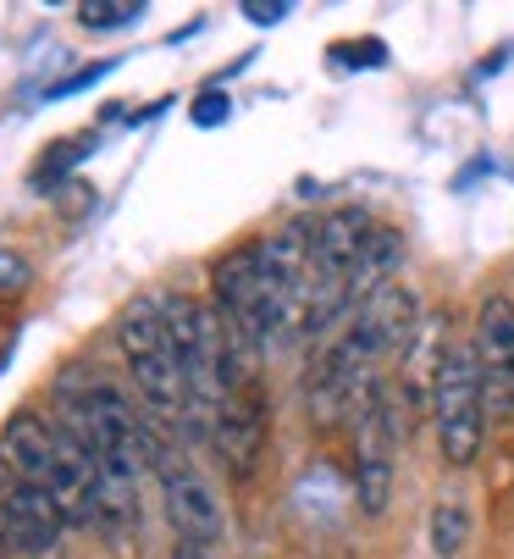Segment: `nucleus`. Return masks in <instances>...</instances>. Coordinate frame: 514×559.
Wrapping results in <instances>:
<instances>
[{"label":"nucleus","instance_id":"f257e3e1","mask_svg":"<svg viewBox=\"0 0 514 559\" xmlns=\"http://www.w3.org/2000/svg\"><path fill=\"white\" fill-rule=\"evenodd\" d=\"M432 427H438V449L449 471H470L481 443H487V405H481V371H476V349L470 338H454L438 377H432Z\"/></svg>","mask_w":514,"mask_h":559},{"label":"nucleus","instance_id":"f03ea898","mask_svg":"<svg viewBox=\"0 0 514 559\" xmlns=\"http://www.w3.org/2000/svg\"><path fill=\"white\" fill-rule=\"evenodd\" d=\"M398 393L387 382H376V393L366 399V411L355 416V499L366 515H382L393 499V460H398Z\"/></svg>","mask_w":514,"mask_h":559},{"label":"nucleus","instance_id":"7ed1b4c3","mask_svg":"<svg viewBox=\"0 0 514 559\" xmlns=\"http://www.w3.org/2000/svg\"><path fill=\"white\" fill-rule=\"evenodd\" d=\"M470 349H476V371H481L487 421H509L514 416V299L503 288L481 294Z\"/></svg>","mask_w":514,"mask_h":559},{"label":"nucleus","instance_id":"20e7f679","mask_svg":"<svg viewBox=\"0 0 514 559\" xmlns=\"http://www.w3.org/2000/svg\"><path fill=\"white\" fill-rule=\"evenodd\" d=\"M150 465L160 471V504H166V521H171V532H178V543L216 548L227 537V515H222V499L211 493V483L183 454H171L166 443H155Z\"/></svg>","mask_w":514,"mask_h":559},{"label":"nucleus","instance_id":"39448f33","mask_svg":"<svg viewBox=\"0 0 514 559\" xmlns=\"http://www.w3.org/2000/svg\"><path fill=\"white\" fill-rule=\"evenodd\" d=\"M61 537H67V521L50 488H34V483L0 488V548H12L23 559H61Z\"/></svg>","mask_w":514,"mask_h":559},{"label":"nucleus","instance_id":"423d86ee","mask_svg":"<svg viewBox=\"0 0 514 559\" xmlns=\"http://www.w3.org/2000/svg\"><path fill=\"white\" fill-rule=\"evenodd\" d=\"M266 432H272L266 393L243 377V382L227 393V405H222V416H216L211 443H216V454L227 460L232 476H249L254 465H261V454H266Z\"/></svg>","mask_w":514,"mask_h":559},{"label":"nucleus","instance_id":"0eeeda50","mask_svg":"<svg viewBox=\"0 0 514 559\" xmlns=\"http://www.w3.org/2000/svg\"><path fill=\"white\" fill-rule=\"evenodd\" d=\"M0 465L12 471V483H34L45 488L50 471H56V421L34 416V411H17L0 432Z\"/></svg>","mask_w":514,"mask_h":559},{"label":"nucleus","instance_id":"6e6552de","mask_svg":"<svg viewBox=\"0 0 514 559\" xmlns=\"http://www.w3.org/2000/svg\"><path fill=\"white\" fill-rule=\"evenodd\" d=\"M371 233H376V222H371L366 205H337V211H326V216L315 222V245H310L315 277H343V272L360 261V250H366Z\"/></svg>","mask_w":514,"mask_h":559},{"label":"nucleus","instance_id":"1a4fd4ad","mask_svg":"<svg viewBox=\"0 0 514 559\" xmlns=\"http://www.w3.org/2000/svg\"><path fill=\"white\" fill-rule=\"evenodd\" d=\"M398 266H404V233H398V227H376V233L366 238L360 261L343 272V299H349V316H355L366 299H376L387 283H398Z\"/></svg>","mask_w":514,"mask_h":559},{"label":"nucleus","instance_id":"9d476101","mask_svg":"<svg viewBox=\"0 0 514 559\" xmlns=\"http://www.w3.org/2000/svg\"><path fill=\"white\" fill-rule=\"evenodd\" d=\"M426 537H432V554H438V559H459L465 543H470V510H465L459 499H438Z\"/></svg>","mask_w":514,"mask_h":559},{"label":"nucleus","instance_id":"9b49d317","mask_svg":"<svg viewBox=\"0 0 514 559\" xmlns=\"http://www.w3.org/2000/svg\"><path fill=\"white\" fill-rule=\"evenodd\" d=\"M144 17L139 0H83L77 7V23L89 34H117V28H133Z\"/></svg>","mask_w":514,"mask_h":559},{"label":"nucleus","instance_id":"f8f14e48","mask_svg":"<svg viewBox=\"0 0 514 559\" xmlns=\"http://www.w3.org/2000/svg\"><path fill=\"white\" fill-rule=\"evenodd\" d=\"M89 144H95V139H61V144H50V150H45V162H39V173H34V183H39V189L56 183V178L77 162V150H89Z\"/></svg>","mask_w":514,"mask_h":559},{"label":"nucleus","instance_id":"ddd939ff","mask_svg":"<svg viewBox=\"0 0 514 559\" xmlns=\"http://www.w3.org/2000/svg\"><path fill=\"white\" fill-rule=\"evenodd\" d=\"M227 111H232V106H227V95H222V90H205V95L194 100V122H200V128L227 122Z\"/></svg>","mask_w":514,"mask_h":559},{"label":"nucleus","instance_id":"4468645a","mask_svg":"<svg viewBox=\"0 0 514 559\" xmlns=\"http://www.w3.org/2000/svg\"><path fill=\"white\" fill-rule=\"evenodd\" d=\"M243 17L261 23V28H277L288 17V0H243Z\"/></svg>","mask_w":514,"mask_h":559},{"label":"nucleus","instance_id":"2eb2a0df","mask_svg":"<svg viewBox=\"0 0 514 559\" xmlns=\"http://www.w3.org/2000/svg\"><path fill=\"white\" fill-rule=\"evenodd\" d=\"M171 559H211V548H200V543H171Z\"/></svg>","mask_w":514,"mask_h":559},{"label":"nucleus","instance_id":"dca6fc26","mask_svg":"<svg viewBox=\"0 0 514 559\" xmlns=\"http://www.w3.org/2000/svg\"><path fill=\"white\" fill-rule=\"evenodd\" d=\"M12 344H17V328H0V366L12 360Z\"/></svg>","mask_w":514,"mask_h":559},{"label":"nucleus","instance_id":"f3484780","mask_svg":"<svg viewBox=\"0 0 514 559\" xmlns=\"http://www.w3.org/2000/svg\"><path fill=\"white\" fill-rule=\"evenodd\" d=\"M0 559H7V554H0Z\"/></svg>","mask_w":514,"mask_h":559}]
</instances>
